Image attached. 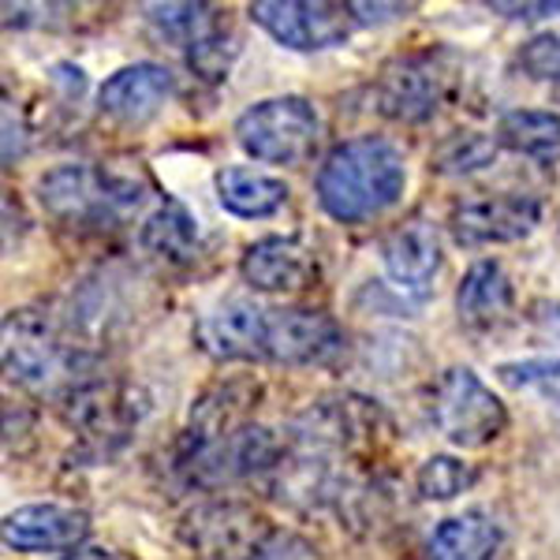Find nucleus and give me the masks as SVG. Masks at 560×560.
<instances>
[{
	"label": "nucleus",
	"instance_id": "1",
	"mask_svg": "<svg viewBox=\"0 0 560 560\" xmlns=\"http://www.w3.org/2000/svg\"><path fill=\"white\" fill-rule=\"evenodd\" d=\"M404 187H408L404 153L382 135H355L337 142L314 176L318 206L340 224H359L393 210Z\"/></svg>",
	"mask_w": 560,
	"mask_h": 560
},
{
	"label": "nucleus",
	"instance_id": "2",
	"mask_svg": "<svg viewBox=\"0 0 560 560\" xmlns=\"http://www.w3.org/2000/svg\"><path fill=\"white\" fill-rule=\"evenodd\" d=\"M38 202L57 224L75 232H105L139 210L142 184L113 168L68 161L38 179Z\"/></svg>",
	"mask_w": 560,
	"mask_h": 560
},
{
	"label": "nucleus",
	"instance_id": "3",
	"mask_svg": "<svg viewBox=\"0 0 560 560\" xmlns=\"http://www.w3.org/2000/svg\"><path fill=\"white\" fill-rule=\"evenodd\" d=\"M4 370L8 382L26 393L60 396L86 377L83 355L38 311H12L4 318Z\"/></svg>",
	"mask_w": 560,
	"mask_h": 560
},
{
	"label": "nucleus",
	"instance_id": "4",
	"mask_svg": "<svg viewBox=\"0 0 560 560\" xmlns=\"http://www.w3.org/2000/svg\"><path fill=\"white\" fill-rule=\"evenodd\" d=\"M60 400H65L60 411H65L68 430L75 433L79 453L90 459H108L120 453L142 419L139 393L120 377L86 374Z\"/></svg>",
	"mask_w": 560,
	"mask_h": 560
},
{
	"label": "nucleus",
	"instance_id": "5",
	"mask_svg": "<svg viewBox=\"0 0 560 560\" xmlns=\"http://www.w3.org/2000/svg\"><path fill=\"white\" fill-rule=\"evenodd\" d=\"M427 408L438 433L456 448H486L509 430V411L501 396L471 366L441 370L430 385Z\"/></svg>",
	"mask_w": 560,
	"mask_h": 560
},
{
	"label": "nucleus",
	"instance_id": "6",
	"mask_svg": "<svg viewBox=\"0 0 560 560\" xmlns=\"http://www.w3.org/2000/svg\"><path fill=\"white\" fill-rule=\"evenodd\" d=\"M322 120L306 97L284 94L243 108L236 120V142L243 153L266 165H303L318 147Z\"/></svg>",
	"mask_w": 560,
	"mask_h": 560
},
{
	"label": "nucleus",
	"instance_id": "7",
	"mask_svg": "<svg viewBox=\"0 0 560 560\" xmlns=\"http://www.w3.org/2000/svg\"><path fill=\"white\" fill-rule=\"evenodd\" d=\"M448 86H453V71L441 52L396 57L374 83V108L396 124H422L441 108Z\"/></svg>",
	"mask_w": 560,
	"mask_h": 560
},
{
	"label": "nucleus",
	"instance_id": "8",
	"mask_svg": "<svg viewBox=\"0 0 560 560\" xmlns=\"http://www.w3.org/2000/svg\"><path fill=\"white\" fill-rule=\"evenodd\" d=\"M250 20L269 34L277 45L295 52H314V49H332L345 45L355 31V15L351 4H311V0H258L247 8Z\"/></svg>",
	"mask_w": 560,
	"mask_h": 560
},
{
	"label": "nucleus",
	"instance_id": "9",
	"mask_svg": "<svg viewBox=\"0 0 560 560\" xmlns=\"http://www.w3.org/2000/svg\"><path fill=\"white\" fill-rule=\"evenodd\" d=\"M348 351L340 322L325 311L284 306L266 318V363L280 366H332Z\"/></svg>",
	"mask_w": 560,
	"mask_h": 560
},
{
	"label": "nucleus",
	"instance_id": "10",
	"mask_svg": "<svg viewBox=\"0 0 560 560\" xmlns=\"http://www.w3.org/2000/svg\"><path fill=\"white\" fill-rule=\"evenodd\" d=\"M273 527L255 509L236 501H210L187 512L179 535L202 560H250L266 530Z\"/></svg>",
	"mask_w": 560,
	"mask_h": 560
},
{
	"label": "nucleus",
	"instance_id": "11",
	"mask_svg": "<svg viewBox=\"0 0 560 560\" xmlns=\"http://www.w3.org/2000/svg\"><path fill=\"white\" fill-rule=\"evenodd\" d=\"M541 224V202L530 195H486L456 202L448 213V232L459 247L520 243Z\"/></svg>",
	"mask_w": 560,
	"mask_h": 560
},
{
	"label": "nucleus",
	"instance_id": "12",
	"mask_svg": "<svg viewBox=\"0 0 560 560\" xmlns=\"http://www.w3.org/2000/svg\"><path fill=\"white\" fill-rule=\"evenodd\" d=\"M266 306L229 300L198 318L195 345L217 363H261L266 359Z\"/></svg>",
	"mask_w": 560,
	"mask_h": 560
},
{
	"label": "nucleus",
	"instance_id": "13",
	"mask_svg": "<svg viewBox=\"0 0 560 560\" xmlns=\"http://www.w3.org/2000/svg\"><path fill=\"white\" fill-rule=\"evenodd\" d=\"M173 94V71L165 65H153V60H139V65L113 71L102 83V90H97V102H102V113L113 116L116 124L139 128V124L153 120Z\"/></svg>",
	"mask_w": 560,
	"mask_h": 560
},
{
	"label": "nucleus",
	"instance_id": "14",
	"mask_svg": "<svg viewBox=\"0 0 560 560\" xmlns=\"http://www.w3.org/2000/svg\"><path fill=\"white\" fill-rule=\"evenodd\" d=\"M240 273L255 292L288 295V292H303V288L314 284V277H318V258H314V250L295 236H266L243 250Z\"/></svg>",
	"mask_w": 560,
	"mask_h": 560
},
{
	"label": "nucleus",
	"instance_id": "15",
	"mask_svg": "<svg viewBox=\"0 0 560 560\" xmlns=\"http://www.w3.org/2000/svg\"><path fill=\"white\" fill-rule=\"evenodd\" d=\"M90 516L71 504H23L4 516V546L15 553H60L83 549Z\"/></svg>",
	"mask_w": 560,
	"mask_h": 560
},
{
	"label": "nucleus",
	"instance_id": "16",
	"mask_svg": "<svg viewBox=\"0 0 560 560\" xmlns=\"http://www.w3.org/2000/svg\"><path fill=\"white\" fill-rule=\"evenodd\" d=\"M382 261L385 273L400 288L404 295H422L433 284V277L441 273V261H445V250H441V236L430 221L422 217H411L400 229H393L382 243Z\"/></svg>",
	"mask_w": 560,
	"mask_h": 560
},
{
	"label": "nucleus",
	"instance_id": "17",
	"mask_svg": "<svg viewBox=\"0 0 560 560\" xmlns=\"http://www.w3.org/2000/svg\"><path fill=\"white\" fill-rule=\"evenodd\" d=\"M516 306V288L501 261L482 258L464 273L456 288V314L467 329H493Z\"/></svg>",
	"mask_w": 560,
	"mask_h": 560
},
{
	"label": "nucleus",
	"instance_id": "18",
	"mask_svg": "<svg viewBox=\"0 0 560 560\" xmlns=\"http://www.w3.org/2000/svg\"><path fill=\"white\" fill-rule=\"evenodd\" d=\"M288 184L269 173H255L247 165H224L217 173V198L232 217L243 221H261V217H273L288 206Z\"/></svg>",
	"mask_w": 560,
	"mask_h": 560
},
{
	"label": "nucleus",
	"instance_id": "19",
	"mask_svg": "<svg viewBox=\"0 0 560 560\" xmlns=\"http://www.w3.org/2000/svg\"><path fill=\"white\" fill-rule=\"evenodd\" d=\"M504 546L501 523L486 512H464V516L441 520L427 541L430 560H493Z\"/></svg>",
	"mask_w": 560,
	"mask_h": 560
},
{
	"label": "nucleus",
	"instance_id": "20",
	"mask_svg": "<svg viewBox=\"0 0 560 560\" xmlns=\"http://www.w3.org/2000/svg\"><path fill=\"white\" fill-rule=\"evenodd\" d=\"M142 250L153 255L165 266H191L202 250V232H198V221L184 206L176 202H165L158 206L147 224H142Z\"/></svg>",
	"mask_w": 560,
	"mask_h": 560
},
{
	"label": "nucleus",
	"instance_id": "21",
	"mask_svg": "<svg viewBox=\"0 0 560 560\" xmlns=\"http://www.w3.org/2000/svg\"><path fill=\"white\" fill-rule=\"evenodd\" d=\"M497 142L527 158H560V113L546 108H512L501 116Z\"/></svg>",
	"mask_w": 560,
	"mask_h": 560
},
{
	"label": "nucleus",
	"instance_id": "22",
	"mask_svg": "<svg viewBox=\"0 0 560 560\" xmlns=\"http://www.w3.org/2000/svg\"><path fill=\"white\" fill-rule=\"evenodd\" d=\"M147 20L158 31V38L184 45V49H191L213 26H221V15L210 4H150Z\"/></svg>",
	"mask_w": 560,
	"mask_h": 560
},
{
	"label": "nucleus",
	"instance_id": "23",
	"mask_svg": "<svg viewBox=\"0 0 560 560\" xmlns=\"http://www.w3.org/2000/svg\"><path fill=\"white\" fill-rule=\"evenodd\" d=\"M497 147H501V142L482 131H456L433 150V168L445 176L478 173V168H490L497 161Z\"/></svg>",
	"mask_w": 560,
	"mask_h": 560
},
{
	"label": "nucleus",
	"instance_id": "24",
	"mask_svg": "<svg viewBox=\"0 0 560 560\" xmlns=\"http://www.w3.org/2000/svg\"><path fill=\"white\" fill-rule=\"evenodd\" d=\"M478 482V471L456 456H430L415 471V486L427 501H453Z\"/></svg>",
	"mask_w": 560,
	"mask_h": 560
},
{
	"label": "nucleus",
	"instance_id": "25",
	"mask_svg": "<svg viewBox=\"0 0 560 560\" xmlns=\"http://www.w3.org/2000/svg\"><path fill=\"white\" fill-rule=\"evenodd\" d=\"M232 52H236V45L229 42V31L213 26L206 38H198L191 49H187V65H191L195 75L206 79V83H221V79L229 75Z\"/></svg>",
	"mask_w": 560,
	"mask_h": 560
},
{
	"label": "nucleus",
	"instance_id": "26",
	"mask_svg": "<svg viewBox=\"0 0 560 560\" xmlns=\"http://www.w3.org/2000/svg\"><path fill=\"white\" fill-rule=\"evenodd\" d=\"M501 382L512 388H535L560 408V359H527V363H504Z\"/></svg>",
	"mask_w": 560,
	"mask_h": 560
},
{
	"label": "nucleus",
	"instance_id": "27",
	"mask_svg": "<svg viewBox=\"0 0 560 560\" xmlns=\"http://www.w3.org/2000/svg\"><path fill=\"white\" fill-rule=\"evenodd\" d=\"M250 560H322V553L311 538L295 535L288 527H269Z\"/></svg>",
	"mask_w": 560,
	"mask_h": 560
},
{
	"label": "nucleus",
	"instance_id": "28",
	"mask_svg": "<svg viewBox=\"0 0 560 560\" xmlns=\"http://www.w3.org/2000/svg\"><path fill=\"white\" fill-rule=\"evenodd\" d=\"M520 65L530 79L541 83H560V38L557 34H538L520 49Z\"/></svg>",
	"mask_w": 560,
	"mask_h": 560
},
{
	"label": "nucleus",
	"instance_id": "29",
	"mask_svg": "<svg viewBox=\"0 0 560 560\" xmlns=\"http://www.w3.org/2000/svg\"><path fill=\"white\" fill-rule=\"evenodd\" d=\"M411 4H351V15H355L359 26H370V23H385V20H396V15H408Z\"/></svg>",
	"mask_w": 560,
	"mask_h": 560
},
{
	"label": "nucleus",
	"instance_id": "30",
	"mask_svg": "<svg viewBox=\"0 0 560 560\" xmlns=\"http://www.w3.org/2000/svg\"><path fill=\"white\" fill-rule=\"evenodd\" d=\"M490 12L509 20H538V15H560V0L557 4H490Z\"/></svg>",
	"mask_w": 560,
	"mask_h": 560
},
{
	"label": "nucleus",
	"instance_id": "31",
	"mask_svg": "<svg viewBox=\"0 0 560 560\" xmlns=\"http://www.w3.org/2000/svg\"><path fill=\"white\" fill-rule=\"evenodd\" d=\"M65 560H128V557L108 546H83V549H75V553H68Z\"/></svg>",
	"mask_w": 560,
	"mask_h": 560
}]
</instances>
